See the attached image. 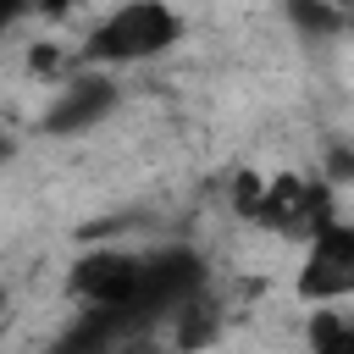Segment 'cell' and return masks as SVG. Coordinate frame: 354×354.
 <instances>
[{
  "mask_svg": "<svg viewBox=\"0 0 354 354\" xmlns=\"http://www.w3.org/2000/svg\"><path fill=\"white\" fill-rule=\"evenodd\" d=\"M321 177L332 188H348L354 183V133H332L326 149H321Z\"/></svg>",
  "mask_w": 354,
  "mask_h": 354,
  "instance_id": "cell-6",
  "label": "cell"
},
{
  "mask_svg": "<svg viewBox=\"0 0 354 354\" xmlns=\"http://www.w3.org/2000/svg\"><path fill=\"white\" fill-rule=\"evenodd\" d=\"M337 216V188L315 171H266V188H260V205H254V221L277 238H293L304 243L315 227H326Z\"/></svg>",
  "mask_w": 354,
  "mask_h": 354,
  "instance_id": "cell-3",
  "label": "cell"
},
{
  "mask_svg": "<svg viewBox=\"0 0 354 354\" xmlns=\"http://www.w3.org/2000/svg\"><path fill=\"white\" fill-rule=\"evenodd\" d=\"M188 22L171 0H116L100 22H88L77 44V66L88 72H116V66H144L160 61L183 44Z\"/></svg>",
  "mask_w": 354,
  "mask_h": 354,
  "instance_id": "cell-1",
  "label": "cell"
},
{
  "mask_svg": "<svg viewBox=\"0 0 354 354\" xmlns=\"http://www.w3.org/2000/svg\"><path fill=\"white\" fill-rule=\"evenodd\" d=\"M293 299L321 310V304H354V221L332 216L299 243L293 266Z\"/></svg>",
  "mask_w": 354,
  "mask_h": 354,
  "instance_id": "cell-2",
  "label": "cell"
},
{
  "mask_svg": "<svg viewBox=\"0 0 354 354\" xmlns=\"http://www.w3.org/2000/svg\"><path fill=\"white\" fill-rule=\"evenodd\" d=\"M11 155V144H6V111H0V160Z\"/></svg>",
  "mask_w": 354,
  "mask_h": 354,
  "instance_id": "cell-7",
  "label": "cell"
},
{
  "mask_svg": "<svg viewBox=\"0 0 354 354\" xmlns=\"http://www.w3.org/2000/svg\"><path fill=\"white\" fill-rule=\"evenodd\" d=\"M304 354H354V310L321 304L304 321Z\"/></svg>",
  "mask_w": 354,
  "mask_h": 354,
  "instance_id": "cell-5",
  "label": "cell"
},
{
  "mask_svg": "<svg viewBox=\"0 0 354 354\" xmlns=\"http://www.w3.org/2000/svg\"><path fill=\"white\" fill-rule=\"evenodd\" d=\"M111 111H116V77L77 66L72 77L55 83L50 105L39 111V133H50V138H77V133H94Z\"/></svg>",
  "mask_w": 354,
  "mask_h": 354,
  "instance_id": "cell-4",
  "label": "cell"
}]
</instances>
